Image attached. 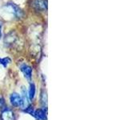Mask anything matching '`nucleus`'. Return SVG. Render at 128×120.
I'll list each match as a JSON object with an SVG mask.
<instances>
[{"mask_svg": "<svg viewBox=\"0 0 128 120\" xmlns=\"http://www.w3.org/2000/svg\"><path fill=\"white\" fill-rule=\"evenodd\" d=\"M2 22H0V38H1V36H2Z\"/></svg>", "mask_w": 128, "mask_h": 120, "instance_id": "f8f14e48", "label": "nucleus"}, {"mask_svg": "<svg viewBox=\"0 0 128 120\" xmlns=\"http://www.w3.org/2000/svg\"><path fill=\"white\" fill-rule=\"evenodd\" d=\"M35 94V86L34 83H31L30 85V89H29V92H28V97L30 100H32L34 97Z\"/></svg>", "mask_w": 128, "mask_h": 120, "instance_id": "6e6552de", "label": "nucleus"}, {"mask_svg": "<svg viewBox=\"0 0 128 120\" xmlns=\"http://www.w3.org/2000/svg\"><path fill=\"white\" fill-rule=\"evenodd\" d=\"M4 106H5V100L2 96H0V109L2 108Z\"/></svg>", "mask_w": 128, "mask_h": 120, "instance_id": "9b49d317", "label": "nucleus"}, {"mask_svg": "<svg viewBox=\"0 0 128 120\" xmlns=\"http://www.w3.org/2000/svg\"><path fill=\"white\" fill-rule=\"evenodd\" d=\"M34 6L38 10H45L47 8V2L46 0H35Z\"/></svg>", "mask_w": 128, "mask_h": 120, "instance_id": "20e7f679", "label": "nucleus"}, {"mask_svg": "<svg viewBox=\"0 0 128 120\" xmlns=\"http://www.w3.org/2000/svg\"><path fill=\"white\" fill-rule=\"evenodd\" d=\"M25 112H26V113L30 114H33V115H34V110H33V108L30 107V106L25 108Z\"/></svg>", "mask_w": 128, "mask_h": 120, "instance_id": "9d476101", "label": "nucleus"}, {"mask_svg": "<svg viewBox=\"0 0 128 120\" xmlns=\"http://www.w3.org/2000/svg\"><path fill=\"white\" fill-rule=\"evenodd\" d=\"M10 62V58L8 57L0 58V64H2L4 66H6Z\"/></svg>", "mask_w": 128, "mask_h": 120, "instance_id": "1a4fd4ad", "label": "nucleus"}, {"mask_svg": "<svg viewBox=\"0 0 128 120\" xmlns=\"http://www.w3.org/2000/svg\"><path fill=\"white\" fill-rule=\"evenodd\" d=\"M5 8L10 11V13L13 14L14 16H15L16 18H21L22 15V11L20 8L14 4V2H8L5 5Z\"/></svg>", "mask_w": 128, "mask_h": 120, "instance_id": "f257e3e1", "label": "nucleus"}, {"mask_svg": "<svg viewBox=\"0 0 128 120\" xmlns=\"http://www.w3.org/2000/svg\"><path fill=\"white\" fill-rule=\"evenodd\" d=\"M34 115L38 120H46V119L45 112H44L42 109H38L37 110H35V112L34 113Z\"/></svg>", "mask_w": 128, "mask_h": 120, "instance_id": "0eeeda50", "label": "nucleus"}, {"mask_svg": "<svg viewBox=\"0 0 128 120\" xmlns=\"http://www.w3.org/2000/svg\"><path fill=\"white\" fill-rule=\"evenodd\" d=\"M10 102L15 107H22V99L21 95H19L17 93H13L10 95Z\"/></svg>", "mask_w": 128, "mask_h": 120, "instance_id": "f03ea898", "label": "nucleus"}, {"mask_svg": "<svg viewBox=\"0 0 128 120\" xmlns=\"http://www.w3.org/2000/svg\"><path fill=\"white\" fill-rule=\"evenodd\" d=\"M22 108H26L29 105V99H28V94L26 93V90L25 89H22Z\"/></svg>", "mask_w": 128, "mask_h": 120, "instance_id": "423d86ee", "label": "nucleus"}, {"mask_svg": "<svg viewBox=\"0 0 128 120\" xmlns=\"http://www.w3.org/2000/svg\"><path fill=\"white\" fill-rule=\"evenodd\" d=\"M2 120H14V115L13 111L10 108H5L1 114Z\"/></svg>", "mask_w": 128, "mask_h": 120, "instance_id": "7ed1b4c3", "label": "nucleus"}, {"mask_svg": "<svg viewBox=\"0 0 128 120\" xmlns=\"http://www.w3.org/2000/svg\"><path fill=\"white\" fill-rule=\"evenodd\" d=\"M20 69H21L22 72L23 73V74L25 75V77L28 79H30L31 78V74H32V69L31 67L29 66L28 65H26V64H22L20 66Z\"/></svg>", "mask_w": 128, "mask_h": 120, "instance_id": "39448f33", "label": "nucleus"}]
</instances>
